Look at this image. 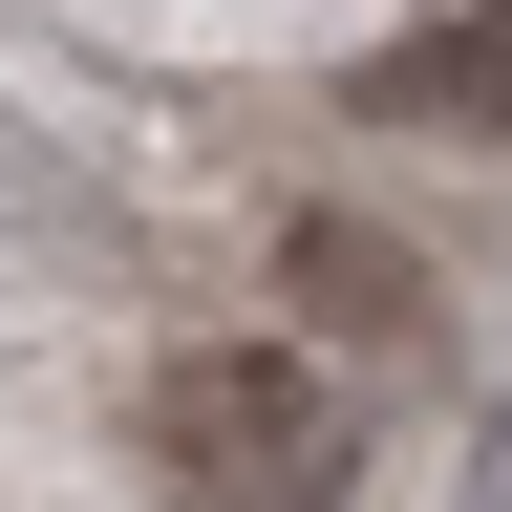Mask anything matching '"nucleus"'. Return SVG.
<instances>
[{"instance_id":"nucleus-1","label":"nucleus","mask_w":512,"mask_h":512,"mask_svg":"<svg viewBox=\"0 0 512 512\" xmlns=\"http://www.w3.org/2000/svg\"><path fill=\"white\" fill-rule=\"evenodd\" d=\"M150 470L192 512H320L363 491V406H342V342L299 320H214V342L150 363Z\"/></svg>"},{"instance_id":"nucleus-2","label":"nucleus","mask_w":512,"mask_h":512,"mask_svg":"<svg viewBox=\"0 0 512 512\" xmlns=\"http://www.w3.org/2000/svg\"><path fill=\"white\" fill-rule=\"evenodd\" d=\"M256 278H278V320H299V342H342V363H406L427 299H448L384 214H278V235H256Z\"/></svg>"},{"instance_id":"nucleus-3","label":"nucleus","mask_w":512,"mask_h":512,"mask_svg":"<svg viewBox=\"0 0 512 512\" xmlns=\"http://www.w3.org/2000/svg\"><path fill=\"white\" fill-rule=\"evenodd\" d=\"M363 128H448V150H512V0H448V22L363 43Z\"/></svg>"}]
</instances>
